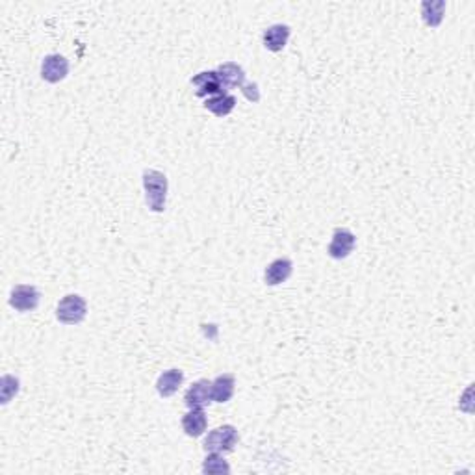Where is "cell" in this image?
I'll return each instance as SVG.
<instances>
[{
	"mask_svg": "<svg viewBox=\"0 0 475 475\" xmlns=\"http://www.w3.org/2000/svg\"><path fill=\"white\" fill-rule=\"evenodd\" d=\"M86 314H88V305H86L84 297H80L78 294L66 295L56 308L58 322L66 323V325H77V323L84 322Z\"/></svg>",
	"mask_w": 475,
	"mask_h": 475,
	"instance_id": "obj_3",
	"label": "cell"
},
{
	"mask_svg": "<svg viewBox=\"0 0 475 475\" xmlns=\"http://www.w3.org/2000/svg\"><path fill=\"white\" fill-rule=\"evenodd\" d=\"M294 271V264L288 258H277L273 262L269 264L266 271H264V279H266V285L277 286L282 285L285 280L289 279V275Z\"/></svg>",
	"mask_w": 475,
	"mask_h": 475,
	"instance_id": "obj_9",
	"label": "cell"
},
{
	"mask_svg": "<svg viewBox=\"0 0 475 475\" xmlns=\"http://www.w3.org/2000/svg\"><path fill=\"white\" fill-rule=\"evenodd\" d=\"M212 401V382L208 381V379H201V381L193 382L188 388L186 395H184V403L190 409H204Z\"/></svg>",
	"mask_w": 475,
	"mask_h": 475,
	"instance_id": "obj_8",
	"label": "cell"
},
{
	"mask_svg": "<svg viewBox=\"0 0 475 475\" xmlns=\"http://www.w3.org/2000/svg\"><path fill=\"white\" fill-rule=\"evenodd\" d=\"M182 382H184V373L181 370H167L156 381V390L162 398H169V395L179 392Z\"/></svg>",
	"mask_w": 475,
	"mask_h": 475,
	"instance_id": "obj_13",
	"label": "cell"
},
{
	"mask_svg": "<svg viewBox=\"0 0 475 475\" xmlns=\"http://www.w3.org/2000/svg\"><path fill=\"white\" fill-rule=\"evenodd\" d=\"M143 188L147 204L153 212H164L167 202V176L162 171L145 169L143 171Z\"/></svg>",
	"mask_w": 475,
	"mask_h": 475,
	"instance_id": "obj_1",
	"label": "cell"
},
{
	"mask_svg": "<svg viewBox=\"0 0 475 475\" xmlns=\"http://www.w3.org/2000/svg\"><path fill=\"white\" fill-rule=\"evenodd\" d=\"M241 91H243V95H246L249 100H252V103H258L260 100V93H258V86L255 82H251V84H243L241 86Z\"/></svg>",
	"mask_w": 475,
	"mask_h": 475,
	"instance_id": "obj_18",
	"label": "cell"
},
{
	"mask_svg": "<svg viewBox=\"0 0 475 475\" xmlns=\"http://www.w3.org/2000/svg\"><path fill=\"white\" fill-rule=\"evenodd\" d=\"M236 381L230 373H223L212 381V399L216 403H227L234 395Z\"/></svg>",
	"mask_w": 475,
	"mask_h": 475,
	"instance_id": "obj_14",
	"label": "cell"
},
{
	"mask_svg": "<svg viewBox=\"0 0 475 475\" xmlns=\"http://www.w3.org/2000/svg\"><path fill=\"white\" fill-rule=\"evenodd\" d=\"M355 243L356 238L349 229H336L333 234V240L329 243V257L334 258V260L347 258L355 249Z\"/></svg>",
	"mask_w": 475,
	"mask_h": 475,
	"instance_id": "obj_5",
	"label": "cell"
},
{
	"mask_svg": "<svg viewBox=\"0 0 475 475\" xmlns=\"http://www.w3.org/2000/svg\"><path fill=\"white\" fill-rule=\"evenodd\" d=\"M67 75H69V61H67V58H63L61 54L45 56L43 63H41V77H43V80L50 84H58Z\"/></svg>",
	"mask_w": 475,
	"mask_h": 475,
	"instance_id": "obj_6",
	"label": "cell"
},
{
	"mask_svg": "<svg viewBox=\"0 0 475 475\" xmlns=\"http://www.w3.org/2000/svg\"><path fill=\"white\" fill-rule=\"evenodd\" d=\"M202 472L204 474H229L230 466L221 453H208L204 465H202Z\"/></svg>",
	"mask_w": 475,
	"mask_h": 475,
	"instance_id": "obj_17",
	"label": "cell"
},
{
	"mask_svg": "<svg viewBox=\"0 0 475 475\" xmlns=\"http://www.w3.org/2000/svg\"><path fill=\"white\" fill-rule=\"evenodd\" d=\"M206 427L208 420L202 409H190L186 414L182 416V429H184L188 437L199 438L201 435H204Z\"/></svg>",
	"mask_w": 475,
	"mask_h": 475,
	"instance_id": "obj_11",
	"label": "cell"
},
{
	"mask_svg": "<svg viewBox=\"0 0 475 475\" xmlns=\"http://www.w3.org/2000/svg\"><path fill=\"white\" fill-rule=\"evenodd\" d=\"M218 75L225 89L241 88L243 82H246V71H243L238 63H234V61L221 63V66L218 67Z\"/></svg>",
	"mask_w": 475,
	"mask_h": 475,
	"instance_id": "obj_12",
	"label": "cell"
},
{
	"mask_svg": "<svg viewBox=\"0 0 475 475\" xmlns=\"http://www.w3.org/2000/svg\"><path fill=\"white\" fill-rule=\"evenodd\" d=\"M39 292L36 286L30 285H19L11 289L10 294V305L19 312H32L39 305Z\"/></svg>",
	"mask_w": 475,
	"mask_h": 475,
	"instance_id": "obj_4",
	"label": "cell"
},
{
	"mask_svg": "<svg viewBox=\"0 0 475 475\" xmlns=\"http://www.w3.org/2000/svg\"><path fill=\"white\" fill-rule=\"evenodd\" d=\"M444 10H446V2L444 0H427L421 4V15H423V21L429 24V27L437 28L444 19Z\"/></svg>",
	"mask_w": 475,
	"mask_h": 475,
	"instance_id": "obj_16",
	"label": "cell"
},
{
	"mask_svg": "<svg viewBox=\"0 0 475 475\" xmlns=\"http://www.w3.org/2000/svg\"><path fill=\"white\" fill-rule=\"evenodd\" d=\"M234 106L236 98L229 93L213 95V97H208L206 103H204V108H206L208 112H212L213 115H218V117L229 115L230 112L234 110Z\"/></svg>",
	"mask_w": 475,
	"mask_h": 475,
	"instance_id": "obj_15",
	"label": "cell"
},
{
	"mask_svg": "<svg viewBox=\"0 0 475 475\" xmlns=\"http://www.w3.org/2000/svg\"><path fill=\"white\" fill-rule=\"evenodd\" d=\"M191 86L195 88L197 97H213L225 93V88L219 80L218 71H202L191 78Z\"/></svg>",
	"mask_w": 475,
	"mask_h": 475,
	"instance_id": "obj_7",
	"label": "cell"
},
{
	"mask_svg": "<svg viewBox=\"0 0 475 475\" xmlns=\"http://www.w3.org/2000/svg\"><path fill=\"white\" fill-rule=\"evenodd\" d=\"M238 442V429L234 425L216 427L213 431L208 432L204 440V451L206 453H229L232 451Z\"/></svg>",
	"mask_w": 475,
	"mask_h": 475,
	"instance_id": "obj_2",
	"label": "cell"
},
{
	"mask_svg": "<svg viewBox=\"0 0 475 475\" xmlns=\"http://www.w3.org/2000/svg\"><path fill=\"white\" fill-rule=\"evenodd\" d=\"M289 33L292 30L288 24H271L264 32V47L271 52H280L288 43Z\"/></svg>",
	"mask_w": 475,
	"mask_h": 475,
	"instance_id": "obj_10",
	"label": "cell"
}]
</instances>
